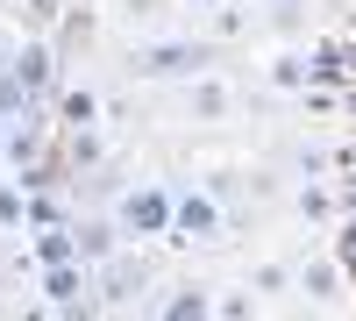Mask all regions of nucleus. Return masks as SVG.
<instances>
[{"label":"nucleus","instance_id":"nucleus-1","mask_svg":"<svg viewBox=\"0 0 356 321\" xmlns=\"http://www.w3.org/2000/svg\"><path fill=\"white\" fill-rule=\"evenodd\" d=\"M171 200L157 179H143L136 193H122V208H114V221H122V236H171Z\"/></svg>","mask_w":356,"mask_h":321},{"label":"nucleus","instance_id":"nucleus-2","mask_svg":"<svg viewBox=\"0 0 356 321\" xmlns=\"http://www.w3.org/2000/svg\"><path fill=\"white\" fill-rule=\"evenodd\" d=\"M171 243H221V208H214V193H178V200H171Z\"/></svg>","mask_w":356,"mask_h":321},{"label":"nucleus","instance_id":"nucleus-3","mask_svg":"<svg viewBox=\"0 0 356 321\" xmlns=\"http://www.w3.org/2000/svg\"><path fill=\"white\" fill-rule=\"evenodd\" d=\"M207 65V50L200 43H150V50H136V72L143 79H186Z\"/></svg>","mask_w":356,"mask_h":321},{"label":"nucleus","instance_id":"nucleus-4","mask_svg":"<svg viewBox=\"0 0 356 321\" xmlns=\"http://www.w3.org/2000/svg\"><path fill=\"white\" fill-rule=\"evenodd\" d=\"M43 293L57 300V307H79V293H86V265L72 257V265H43Z\"/></svg>","mask_w":356,"mask_h":321},{"label":"nucleus","instance_id":"nucleus-5","mask_svg":"<svg viewBox=\"0 0 356 321\" xmlns=\"http://www.w3.org/2000/svg\"><path fill=\"white\" fill-rule=\"evenodd\" d=\"M72 257H79V228H65V221L36 228V265H72Z\"/></svg>","mask_w":356,"mask_h":321},{"label":"nucleus","instance_id":"nucleus-6","mask_svg":"<svg viewBox=\"0 0 356 321\" xmlns=\"http://www.w3.org/2000/svg\"><path fill=\"white\" fill-rule=\"evenodd\" d=\"M186 107L200 114V122H221V114H228V86L221 79H200L193 93H186Z\"/></svg>","mask_w":356,"mask_h":321},{"label":"nucleus","instance_id":"nucleus-7","mask_svg":"<svg viewBox=\"0 0 356 321\" xmlns=\"http://www.w3.org/2000/svg\"><path fill=\"white\" fill-rule=\"evenodd\" d=\"M15 72H22L29 93H43V79H50V50H43V43H22V50H15Z\"/></svg>","mask_w":356,"mask_h":321},{"label":"nucleus","instance_id":"nucleus-8","mask_svg":"<svg viewBox=\"0 0 356 321\" xmlns=\"http://www.w3.org/2000/svg\"><path fill=\"white\" fill-rule=\"evenodd\" d=\"M57 114H65V129H93V122H100V100L86 93V86H72V93L57 100Z\"/></svg>","mask_w":356,"mask_h":321},{"label":"nucleus","instance_id":"nucleus-9","mask_svg":"<svg viewBox=\"0 0 356 321\" xmlns=\"http://www.w3.org/2000/svg\"><path fill=\"white\" fill-rule=\"evenodd\" d=\"M114 236H122V221H79V257H107Z\"/></svg>","mask_w":356,"mask_h":321},{"label":"nucleus","instance_id":"nucleus-10","mask_svg":"<svg viewBox=\"0 0 356 321\" xmlns=\"http://www.w3.org/2000/svg\"><path fill=\"white\" fill-rule=\"evenodd\" d=\"M29 100H36V93H29V86H22V72L8 65V72H0V114L15 122V114H29Z\"/></svg>","mask_w":356,"mask_h":321},{"label":"nucleus","instance_id":"nucleus-11","mask_svg":"<svg viewBox=\"0 0 356 321\" xmlns=\"http://www.w3.org/2000/svg\"><path fill=\"white\" fill-rule=\"evenodd\" d=\"M29 221V193H22V179H0V228H22Z\"/></svg>","mask_w":356,"mask_h":321},{"label":"nucleus","instance_id":"nucleus-12","mask_svg":"<svg viewBox=\"0 0 356 321\" xmlns=\"http://www.w3.org/2000/svg\"><path fill=\"white\" fill-rule=\"evenodd\" d=\"M164 314H214V300H207L200 285H186V293H178V300H164Z\"/></svg>","mask_w":356,"mask_h":321},{"label":"nucleus","instance_id":"nucleus-13","mask_svg":"<svg viewBox=\"0 0 356 321\" xmlns=\"http://www.w3.org/2000/svg\"><path fill=\"white\" fill-rule=\"evenodd\" d=\"M57 214H65V208H57V200H50V193H29V228H50Z\"/></svg>","mask_w":356,"mask_h":321},{"label":"nucleus","instance_id":"nucleus-14","mask_svg":"<svg viewBox=\"0 0 356 321\" xmlns=\"http://www.w3.org/2000/svg\"><path fill=\"white\" fill-rule=\"evenodd\" d=\"M300 214H314V221H321V214H328V193H321V186H307V193H300Z\"/></svg>","mask_w":356,"mask_h":321},{"label":"nucleus","instance_id":"nucleus-15","mask_svg":"<svg viewBox=\"0 0 356 321\" xmlns=\"http://www.w3.org/2000/svg\"><path fill=\"white\" fill-rule=\"evenodd\" d=\"M8 65H15V50H8V43H0V72H8Z\"/></svg>","mask_w":356,"mask_h":321},{"label":"nucleus","instance_id":"nucleus-16","mask_svg":"<svg viewBox=\"0 0 356 321\" xmlns=\"http://www.w3.org/2000/svg\"><path fill=\"white\" fill-rule=\"evenodd\" d=\"M0 150H8V114H0Z\"/></svg>","mask_w":356,"mask_h":321},{"label":"nucleus","instance_id":"nucleus-17","mask_svg":"<svg viewBox=\"0 0 356 321\" xmlns=\"http://www.w3.org/2000/svg\"><path fill=\"white\" fill-rule=\"evenodd\" d=\"M193 8H221V0H193Z\"/></svg>","mask_w":356,"mask_h":321}]
</instances>
